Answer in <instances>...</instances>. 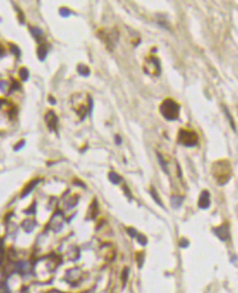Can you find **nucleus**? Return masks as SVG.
Here are the masks:
<instances>
[{
  "mask_svg": "<svg viewBox=\"0 0 238 293\" xmlns=\"http://www.w3.org/2000/svg\"><path fill=\"white\" fill-rule=\"evenodd\" d=\"M109 178H110V180L113 184H119L120 180H121V177H120L117 174H115L114 171H111L110 174H109Z\"/></svg>",
  "mask_w": 238,
  "mask_h": 293,
  "instance_id": "0eeeda50",
  "label": "nucleus"
},
{
  "mask_svg": "<svg viewBox=\"0 0 238 293\" xmlns=\"http://www.w3.org/2000/svg\"><path fill=\"white\" fill-rule=\"evenodd\" d=\"M115 142H117V143H119V144L121 143V137H120V136H115Z\"/></svg>",
  "mask_w": 238,
  "mask_h": 293,
  "instance_id": "dca6fc26",
  "label": "nucleus"
},
{
  "mask_svg": "<svg viewBox=\"0 0 238 293\" xmlns=\"http://www.w3.org/2000/svg\"><path fill=\"white\" fill-rule=\"evenodd\" d=\"M138 237V240H139V243L141 244H146V238L144 237V236H141V235H138L137 236Z\"/></svg>",
  "mask_w": 238,
  "mask_h": 293,
  "instance_id": "4468645a",
  "label": "nucleus"
},
{
  "mask_svg": "<svg viewBox=\"0 0 238 293\" xmlns=\"http://www.w3.org/2000/svg\"><path fill=\"white\" fill-rule=\"evenodd\" d=\"M31 33L33 34V36L36 38L37 41L41 40V38L43 36V32L42 30L37 29V28H31Z\"/></svg>",
  "mask_w": 238,
  "mask_h": 293,
  "instance_id": "423d86ee",
  "label": "nucleus"
},
{
  "mask_svg": "<svg viewBox=\"0 0 238 293\" xmlns=\"http://www.w3.org/2000/svg\"><path fill=\"white\" fill-rule=\"evenodd\" d=\"M50 102H51V103H53V104H55V103H56V101L54 100V98H52V97H50Z\"/></svg>",
  "mask_w": 238,
  "mask_h": 293,
  "instance_id": "f3484780",
  "label": "nucleus"
},
{
  "mask_svg": "<svg viewBox=\"0 0 238 293\" xmlns=\"http://www.w3.org/2000/svg\"><path fill=\"white\" fill-rule=\"evenodd\" d=\"M59 12H61V16H63V17H68L70 14V10H68L67 8H62V9L59 10Z\"/></svg>",
  "mask_w": 238,
  "mask_h": 293,
  "instance_id": "ddd939ff",
  "label": "nucleus"
},
{
  "mask_svg": "<svg viewBox=\"0 0 238 293\" xmlns=\"http://www.w3.org/2000/svg\"><path fill=\"white\" fill-rule=\"evenodd\" d=\"M11 52L17 56V57H19V56H20V49H19L18 46H16V45H12L11 44Z\"/></svg>",
  "mask_w": 238,
  "mask_h": 293,
  "instance_id": "f8f14e48",
  "label": "nucleus"
},
{
  "mask_svg": "<svg viewBox=\"0 0 238 293\" xmlns=\"http://www.w3.org/2000/svg\"><path fill=\"white\" fill-rule=\"evenodd\" d=\"M199 205H200V208H202V209L209 208L210 194H209L207 191H203L202 192V194H201V197H200V200H199Z\"/></svg>",
  "mask_w": 238,
  "mask_h": 293,
  "instance_id": "20e7f679",
  "label": "nucleus"
},
{
  "mask_svg": "<svg viewBox=\"0 0 238 293\" xmlns=\"http://www.w3.org/2000/svg\"><path fill=\"white\" fill-rule=\"evenodd\" d=\"M78 72H79V74H80V75H83V76H88V75H89V73H90V70H89V68H88L87 66L79 65L78 66Z\"/></svg>",
  "mask_w": 238,
  "mask_h": 293,
  "instance_id": "1a4fd4ad",
  "label": "nucleus"
},
{
  "mask_svg": "<svg viewBox=\"0 0 238 293\" xmlns=\"http://www.w3.org/2000/svg\"><path fill=\"white\" fill-rule=\"evenodd\" d=\"M23 227L25 228V230H27V232H30V230H33L34 227V223L32 221H25L24 224H23Z\"/></svg>",
  "mask_w": 238,
  "mask_h": 293,
  "instance_id": "9b49d317",
  "label": "nucleus"
},
{
  "mask_svg": "<svg viewBox=\"0 0 238 293\" xmlns=\"http://www.w3.org/2000/svg\"><path fill=\"white\" fill-rule=\"evenodd\" d=\"M179 142L184 146H196L198 143V135L196 133L188 130H181L179 133Z\"/></svg>",
  "mask_w": 238,
  "mask_h": 293,
  "instance_id": "f03ea898",
  "label": "nucleus"
},
{
  "mask_svg": "<svg viewBox=\"0 0 238 293\" xmlns=\"http://www.w3.org/2000/svg\"><path fill=\"white\" fill-rule=\"evenodd\" d=\"M19 74H20V78L22 79L23 81L27 80V78H29V70L27 69L25 67L21 68L20 72H19Z\"/></svg>",
  "mask_w": 238,
  "mask_h": 293,
  "instance_id": "6e6552de",
  "label": "nucleus"
},
{
  "mask_svg": "<svg viewBox=\"0 0 238 293\" xmlns=\"http://www.w3.org/2000/svg\"><path fill=\"white\" fill-rule=\"evenodd\" d=\"M45 121H46L47 125L51 130H56L57 123H58V119H57L56 114L54 113V111H48L45 115Z\"/></svg>",
  "mask_w": 238,
  "mask_h": 293,
  "instance_id": "7ed1b4c3",
  "label": "nucleus"
},
{
  "mask_svg": "<svg viewBox=\"0 0 238 293\" xmlns=\"http://www.w3.org/2000/svg\"><path fill=\"white\" fill-rule=\"evenodd\" d=\"M46 55H47V47L45 46V45H41V46H38L37 56L41 61H44L45 57H46Z\"/></svg>",
  "mask_w": 238,
  "mask_h": 293,
  "instance_id": "39448f33",
  "label": "nucleus"
},
{
  "mask_svg": "<svg viewBox=\"0 0 238 293\" xmlns=\"http://www.w3.org/2000/svg\"><path fill=\"white\" fill-rule=\"evenodd\" d=\"M50 293H61V292H58V291H51Z\"/></svg>",
  "mask_w": 238,
  "mask_h": 293,
  "instance_id": "a211bd4d",
  "label": "nucleus"
},
{
  "mask_svg": "<svg viewBox=\"0 0 238 293\" xmlns=\"http://www.w3.org/2000/svg\"><path fill=\"white\" fill-rule=\"evenodd\" d=\"M180 112V107L176 101L172 99H166L160 105V113L164 115L167 120H176L178 119Z\"/></svg>",
  "mask_w": 238,
  "mask_h": 293,
  "instance_id": "f257e3e1",
  "label": "nucleus"
},
{
  "mask_svg": "<svg viewBox=\"0 0 238 293\" xmlns=\"http://www.w3.org/2000/svg\"><path fill=\"white\" fill-rule=\"evenodd\" d=\"M37 182H38V180H34V181H32L31 184H30L29 186L27 187V189H25V190H24V192L22 193V195H23V197H24L25 194H27V193H29L30 191H31L32 189H33V187H34V186H36V184H37Z\"/></svg>",
  "mask_w": 238,
  "mask_h": 293,
  "instance_id": "9d476101",
  "label": "nucleus"
},
{
  "mask_svg": "<svg viewBox=\"0 0 238 293\" xmlns=\"http://www.w3.org/2000/svg\"><path fill=\"white\" fill-rule=\"evenodd\" d=\"M18 144H19V145L14 146V150H18V149H20V147H22V146L24 145V141L20 142V143H18Z\"/></svg>",
  "mask_w": 238,
  "mask_h": 293,
  "instance_id": "2eb2a0df",
  "label": "nucleus"
}]
</instances>
